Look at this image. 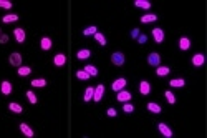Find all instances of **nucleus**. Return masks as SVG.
Returning <instances> with one entry per match:
<instances>
[{"instance_id": "obj_1", "label": "nucleus", "mask_w": 207, "mask_h": 138, "mask_svg": "<svg viewBox=\"0 0 207 138\" xmlns=\"http://www.w3.org/2000/svg\"><path fill=\"white\" fill-rule=\"evenodd\" d=\"M148 63L151 65V67H159V63H161V57H159V53H156V52L149 53V57H148Z\"/></svg>"}, {"instance_id": "obj_2", "label": "nucleus", "mask_w": 207, "mask_h": 138, "mask_svg": "<svg viewBox=\"0 0 207 138\" xmlns=\"http://www.w3.org/2000/svg\"><path fill=\"white\" fill-rule=\"evenodd\" d=\"M111 62L116 67H121V65H124V55L121 53V52H114V53L111 55Z\"/></svg>"}, {"instance_id": "obj_3", "label": "nucleus", "mask_w": 207, "mask_h": 138, "mask_svg": "<svg viewBox=\"0 0 207 138\" xmlns=\"http://www.w3.org/2000/svg\"><path fill=\"white\" fill-rule=\"evenodd\" d=\"M13 37H15V40L18 42V44H23L25 39H27L25 30H23V28H15V30H13Z\"/></svg>"}, {"instance_id": "obj_4", "label": "nucleus", "mask_w": 207, "mask_h": 138, "mask_svg": "<svg viewBox=\"0 0 207 138\" xmlns=\"http://www.w3.org/2000/svg\"><path fill=\"white\" fill-rule=\"evenodd\" d=\"M124 87H126V78H118V80H114V83L111 85L113 92H119V90H123Z\"/></svg>"}, {"instance_id": "obj_5", "label": "nucleus", "mask_w": 207, "mask_h": 138, "mask_svg": "<svg viewBox=\"0 0 207 138\" xmlns=\"http://www.w3.org/2000/svg\"><path fill=\"white\" fill-rule=\"evenodd\" d=\"M118 102H121V103H124V102H129V100H131V93H129V92H126V90H119V92H118Z\"/></svg>"}, {"instance_id": "obj_6", "label": "nucleus", "mask_w": 207, "mask_h": 138, "mask_svg": "<svg viewBox=\"0 0 207 138\" xmlns=\"http://www.w3.org/2000/svg\"><path fill=\"white\" fill-rule=\"evenodd\" d=\"M157 128H159V131L162 133V136H166V138H171V136H172V130L166 125V123H159V125H157Z\"/></svg>"}, {"instance_id": "obj_7", "label": "nucleus", "mask_w": 207, "mask_h": 138, "mask_svg": "<svg viewBox=\"0 0 207 138\" xmlns=\"http://www.w3.org/2000/svg\"><path fill=\"white\" fill-rule=\"evenodd\" d=\"M152 37H154V40H156L157 44H162V40H164V30H162V28H154Z\"/></svg>"}, {"instance_id": "obj_8", "label": "nucleus", "mask_w": 207, "mask_h": 138, "mask_svg": "<svg viewBox=\"0 0 207 138\" xmlns=\"http://www.w3.org/2000/svg\"><path fill=\"white\" fill-rule=\"evenodd\" d=\"M10 65L13 67H22V55L17 53V52H13L10 55Z\"/></svg>"}, {"instance_id": "obj_9", "label": "nucleus", "mask_w": 207, "mask_h": 138, "mask_svg": "<svg viewBox=\"0 0 207 138\" xmlns=\"http://www.w3.org/2000/svg\"><path fill=\"white\" fill-rule=\"evenodd\" d=\"M103 93H104V87L103 85H98V87L95 88V92H93V100L95 102H99V100L103 98Z\"/></svg>"}, {"instance_id": "obj_10", "label": "nucleus", "mask_w": 207, "mask_h": 138, "mask_svg": "<svg viewBox=\"0 0 207 138\" xmlns=\"http://www.w3.org/2000/svg\"><path fill=\"white\" fill-rule=\"evenodd\" d=\"M20 131H22L25 136H28V138H32L33 135H35V133H33V130L27 125V123H20Z\"/></svg>"}, {"instance_id": "obj_11", "label": "nucleus", "mask_w": 207, "mask_h": 138, "mask_svg": "<svg viewBox=\"0 0 207 138\" xmlns=\"http://www.w3.org/2000/svg\"><path fill=\"white\" fill-rule=\"evenodd\" d=\"M0 92H2L3 95H10L12 93V83L10 82H2V85H0Z\"/></svg>"}, {"instance_id": "obj_12", "label": "nucleus", "mask_w": 207, "mask_h": 138, "mask_svg": "<svg viewBox=\"0 0 207 138\" xmlns=\"http://www.w3.org/2000/svg\"><path fill=\"white\" fill-rule=\"evenodd\" d=\"M53 63L56 67H61V65H65L66 63V57L63 53H58V55H55V58H53Z\"/></svg>"}, {"instance_id": "obj_13", "label": "nucleus", "mask_w": 207, "mask_h": 138, "mask_svg": "<svg viewBox=\"0 0 207 138\" xmlns=\"http://www.w3.org/2000/svg\"><path fill=\"white\" fill-rule=\"evenodd\" d=\"M192 65H194V67L204 65V55H202V53H197V55L192 57Z\"/></svg>"}, {"instance_id": "obj_14", "label": "nucleus", "mask_w": 207, "mask_h": 138, "mask_svg": "<svg viewBox=\"0 0 207 138\" xmlns=\"http://www.w3.org/2000/svg\"><path fill=\"white\" fill-rule=\"evenodd\" d=\"M139 92H141V95H148L151 92V85L144 80V82H141V85H139Z\"/></svg>"}, {"instance_id": "obj_15", "label": "nucleus", "mask_w": 207, "mask_h": 138, "mask_svg": "<svg viewBox=\"0 0 207 138\" xmlns=\"http://www.w3.org/2000/svg\"><path fill=\"white\" fill-rule=\"evenodd\" d=\"M40 47H42V50H50L51 48V40L48 39V37H43L42 42H40Z\"/></svg>"}, {"instance_id": "obj_16", "label": "nucleus", "mask_w": 207, "mask_h": 138, "mask_svg": "<svg viewBox=\"0 0 207 138\" xmlns=\"http://www.w3.org/2000/svg\"><path fill=\"white\" fill-rule=\"evenodd\" d=\"M83 70L90 75V77H96V75H98V70H96V67H93V65H86Z\"/></svg>"}, {"instance_id": "obj_17", "label": "nucleus", "mask_w": 207, "mask_h": 138, "mask_svg": "<svg viewBox=\"0 0 207 138\" xmlns=\"http://www.w3.org/2000/svg\"><path fill=\"white\" fill-rule=\"evenodd\" d=\"M95 40L98 42L99 45H103V47L106 45V37H104L103 33H99V32H96V33H95Z\"/></svg>"}, {"instance_id": "obj_18", "label": "nucleus", "mask_w": 207, "mask_h": 138, "mask_svg": "<svg viewBox=\"0 0 207 138\" xmlns=\"http://www.w3.org/2000/svg\"><path fill=\"white\" fill-rule=\"evenodd\" d=\"M179 47H181V50H187V48L191 47L189 39H187V37H182V39L179 40Z\"/></svg>"}, {"instance_id": "obj_19", "label": "nucleus", "mask_w": 207, "mask_h": 138, "mask_svg": "<svg viewBox=\"0 0 207 138\" xmlns=\"http://www.w3.org/2000/svg\"><path fill=\"white\" fill-rule=\"evenodd\" d=\"M134 5L139 8H151V2H148V0H136Z\"/></svg>"}, {"instance_id": "obj_20", "label": "nucleus", "mask_w": 207, "mask_h": 138, "mask_svg": "<svg viewBox=\"0 0 207 138\" xmlns=\"http://www.w3.org/2000/svg\"><path fill=\"white\" fill-rule=\"evenodd\" d=\"M18 20V15H15V13H10V15H5L2 18L3 23H12V22H17Z\"/></svg>"}, {"instance_id": "obj_21", "label": "nucleus", "mask_w": 207, "mask_h": 138, "mask_svg": "<svg viewBox=\"0 0 207 138\" xmlns=\"http://www.w3.org/2000/svg\"><path fill=\"white\" fill-rule=\"evenodd\" d=\"M157 20V17L156 15H152V13H149V15H143L141 17V22L143 23H151V22H156Z\"/></svg>"}, {"instance_id": "obj_22", "label": "nucleus", "mask_w": 207, "mask_h": 138, "mask_svg": "<svg viewBox=\"0 0 207 138\" xmlns=\"http://www.w3.org/2000/svg\"><path fill=\"white\" fill-rule=\"evenodd\" d=\"M93 92H95V88H93V87H88V88H86L85 97H83L85 102H90V100H93Z\"/></svg>"}, {"instance_id": "obj_23", "label": "nucleus", "mask_w": 207, "mask_h": 138, "mask_svg": "<svg viewBox=\"0 0 207 138\" xmlns=\"http://www.w3.org/2000/svg\"><path fill=\"white\" fill-rule=\"evenodd\" d=\"M90 55H91V52H90L88 48H83V50H80L78 53H76V57H78V58H81V60L90 58Z\"/></svg>"}, {"instance_id": "obj_24", "label": "nucleus", "mask_w": 207, "mask_h": 138, "mask_svg": "<svg viewBox=\"0 0 207 138\" xmlns=\"http://www.w3.org/2000/svg\"><path fill=\"white\" fill-rule=\"evenodd\" d=\"M8 108L13 112V113H22L23 112V108H22V105H18V103H15V102H12L10 105H8Z\"/></svg>"}, {"instance_id": "obj_25", "label": "nucleus", "mask_w": 207, "mask_h": 138, "mask_svg": "<svg viewBox=\"0 0 207 138\" xmlns=\"http://www.w3.org/2000/svg\"><path fill=\"white\" fill-rule=\"evenodd\" d=\"M30 72H32L30 67H18V75L20 77H27V75H30Z\"/></svg>"}, {"instance_id": "obj_26", "label": "nucleus", "mask_w": 207, "mask_h": 138, "mask_svg": "<svg viewBox=\"0 0 207 138\" xmlns=\"http://www.w3.org/2000/svg\"><path fill=\"white\" fill-rule=\"evenodd\" d=\"M46 82L43 78H35V80H32V87H37V88H42V87H45Z\"/></svg>"}, {"instance_id": "obj_27", "label": "nucleus", "mask_w": 207, "mask_h": 138, "mask_svg": "<svg viewBox=\"0 0 207 138\" xmlns=\"http://www.w3.org/2000/svg\"><path fill=\"white\" fill-rule=\"evenodd\" d=\"M148 110L149 112H152V113H159L161 112V107L159 105H157V103H148Z\"/></svg>"}, {"instance_id": "obj_28", "label": "nucleus", "mask_w": 207, "mask_h": 138, "mask_svg": "<svg viewBox=\"0 0 207 138\" xmlns=\"http://www.w3.org/2000/svg\"><path fill=\"white\" fill-rule=\"evenodd\" d=\"M169 85H171V87H184L186 82L182 78H174V80H171V82H169Z\"/></svg>"}, {"instance_id": "obj_29", "label": "nucleus", "mask_w": 207, "mask_h": 138, "mask_svg": "<svg viewBox=\"0 0 207 138\" xmlns=\"http://www.w3.org/2000/svg\"><path fill=\"white\" fill-rule=\"evenodd\" d=\"M169 72H171V70L167 68V67H157V70H156V73L159 75V77H166Z\"/></svg>"}, {"instance_id": "obj_30", "label": "nucleus", "mask_w": 207, "mask_h": 138, "mask_svg": "<svg viewBox=\"0 0 207 138\" xmlns=\"http://www.w3.org/2000/svg\"><path fill=\"white\" fill-rule=\"evenodd\" d=\"M96 32H98V28H96L95 25H91V27H88V28H85V30H83V35H85V37H88V35H95Z\"/></svg>"}, {"instance_id": "obj_31", "label": "nucleus", "mask_w": 207, "mask_h": 138, "mask_svg": "<svg viewBox=\"0 0 207 138\" xmlns=\"http://www.w3.org/2000/svg\"><path fill=\"white\" fill-rule=\"evenodd\" d=\"M76 78H80V80H88L90 75L86 73L85 70H80V72H76Z\"/></svg>"}, {"instance_id": "obj_32", "label": "nucleus", "mask_w": 207, "mask_h": 138, "mask_svg": "<svg viewBox=\"0 0 207 138\" xmlns=\"http://www.w3.org/2000/svg\"><path fill=\"white\" fill-rule=\"evenodd\" d=\"M27 97H28V102L30 103H37V95L32 92V90H28L27 92Z\"/></svg>"}, {"instance_id": "obj_33", "label": "nucleus", "mask_w": 207, "mask_h": 138, "mask_svg": "<svg viewBox=\"0 0 207 138\" xmlns=\"http://www.w3.org/2000/svg\"><path fill=\"white\" fill-rule=\"evenodd\" d=\"M123 110H124V113H133V112H134V107L131 105V103H126V102H124Z\"/></svg>"}, {"instance_id": "obj_34", "label": "nucleus", "mask_w": 207, "mask_h": 138, "mask_svg": "<svg viewBox=\"0 0 207 138\" xmlns=\"http://www.w3.org/2000/svg\"><path fill=\"white\" fill-rule=\"evenodd\" d=\"M164 97L167 98V102H169L171 105H172V103H176V97L172 95V92H166V93H164Z\"/></svg>"}, {"instance_id": "obj_35", "label": "nucleus", "mask_w": 207, "mask_h": 138, "mask_svg": "<svg viewBox=\"0 0 207 138\" xmlns=\"http://www.w3.org/2000/svg\"><path fill=\"white\" fill-rule=\"evenodd\" d=\"M0 7L2 8H12V2H8V0H0Z\"/></svg>"}, {"instance_id": "obj_36", "label": "nucleus", "mask_w": 207, "mask_h": 138, "mask_svg": "<svg viewBox=\"0 0 207 138\" xmlns=\"http://www.w3.org/2000/svg\"><path fill=\"white\" fill-rule=\"evenodd\" d=\"M138 42H139V44H146V42H148V35H144V33H139V37H138Z\"/></svg>"}, {"instance_id": "obj_37", "label": "nucleus", "mask_w": 207, "mask_h": 138, "mask_svg": "<svg viewBox=\"0 0 207 138\" xmlns=\"http://www.w3.org/2000/svg\"><path fill=\"white\" fill-rule=\"evenodd\" d=\"M139 37V28H133L131 30V39H138Z\"/></svg>"}, {"instance_id": "obj_38", "label": "nucleus", "mask_w": 207, "mask_h": 138, "mask_svg": "<svg viewBox=\"0 0 207 138\" xmlns=\"http://www.w3.org/2000/svg\"><path fill=\"white\" fill-rule=\"evenodd\" d=\"M108 117H116V110H114V108H108Z\"/></svg>"}, {"instance_id": "obj_39", "label": "nucleus", "mask_w": 207, "mask_h": 138, "mask_svg": "<svg viewBox=\"0 0 207 138\" xmlns=\"http://www.w3.org/2000/svg\"><path fill=\"white\" fill-rule=\"evenodd\" d=\"M8 42V35H0V44H7Z\"/></svg>"}, {"instance_id": "obj_40", "label": "nucleus", "mask_w": 207, "mask_h": 138, "mask_svg": "<svg viewBox=\"0 0 207 138\" xmlns=\"http://www.w3.org/2000/svg\"><path fill=\"white\" fill-rule=\"evenodd\" d=\"M0 35H2V33H0Z\"/></svg>"}]
</instances>
